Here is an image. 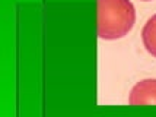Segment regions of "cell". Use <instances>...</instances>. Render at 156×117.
Returning a JSON list of instances; mask_svg holds the SVG:
<instances>
[{
    "instance_id": "6da1fadb",
    "label": "cell",
    "mask_w": 156,
    "mask_h": 117,
    "mask_svg": "<svg viewBox=\"0 0 156 117\" xmlns=\"http://www.w3.org/2000/svg\"><path fill=\"white\" fill-rule=\"evenodd\" d=\"M136 9L130 0H96V27L101 40H118L131 31Z\"/></svg>"
},
{
    "instance_id": "3957f363",
    "label": "cell",
    "mask_w": 156,
    "mask_h": 117,
    "mask_svg": "<svg viewBox=\"0 0 156 117\" xmlns=\"http://www.w3.org/2000/svg\"><path fill=\"white\" fill-rule=\"evenodd\" d=\"M142 41L147 53L156 57V15L149 18L142 29Z\"/></svg>"
},
{
    "instance_id": "277c9868",
    "label": "cell",
    "mask_w": 156,
    "mask_h": 117,
    "mask_svg": "<svg viewBox=\"0 0 156 117\" xmlns=\"http://www.w3.org/2000/svg\"><path fill=\"white\" fill-rule=\"evenodd\" d=\"M143 2H150V0H143Z\"/></svg>"
},
{
    "instance_id": "7a4b0ae2",
    "label": "cell",
    "mask_w": 156,
    "mask_h": 117,
    "mask_svg": "<svg viewBox=\"0 0 156 117\" xmlns=\"http://www.w3.org/2000/svg\"><path fill=\"white\" fill-rule=\"evenodd\" d=\"M130 105H156V79H143L137 82L129 95Z\"/></svg>"
}]
</instances>
